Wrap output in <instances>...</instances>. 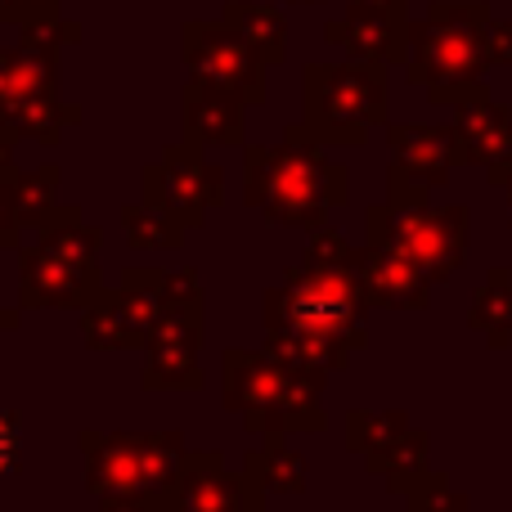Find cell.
Segmentation results:
<instances>
[{
	"label": "cell",
	"mask_w": 512,
	"mask_h": 512,
	"mask_svg": "<svg viewBox=\"0 0 512 512\" xmlns=\"http://www.w3.org/2000/svg\"><path fill=\"white\" fill-rule=\"evenodd\" d=\"M162 274L158 265H131V270L117 274V301H122V315H126V328H131L135 346H149L153 328L162 319Z\"/></svg>",
	"instance_id": "obj_20"
},
{
	"label": "cell",
	"mask_w": 512,
	"mask_h": 512,
	"mask_svg": "<svg viewBox=\"0 0 512 512\" xmlns=\"http://www.w3.org/2000/svg\"><path fill=\"white\" fill-rule=\"evenodd\" d=\"M167 306H207L203 279H198L194 265L162 274V310H167Z\"/></svg>",
	"instance_id": "obj_34"
},
{
	"label": "cell",
	"mask_w": 512,
	"mask_h": 512,
	"mask_svg": "<svg viewBox=\"0 0 512 512\" xmlns=\"http://www.w3.org/2000/svg\"><path fill=\"white\" fill-rule=\"evenodd\" d=\"M292 5H319V0H292Z\"/></svg>",
	"instance_id": "obj_43"
},
{
	"label": "cell",
	"mask_w": 512,
	"mask_h": 512,
	"mask_svg": "<svg viewBox=\"0 0 512 512\" xmlns=\"http://www.w3.org/2000/svg\"><path fill=\"white\" fill-rule=\"evenodd\" d=\"M328 369L297 364L283 355L230 346L221 355V405L243 418V432H324Z\"/></svg>",
	"instance_id": "obj_2"
},
{
	"label": "cell",
	"mask_w": 512,
	"mask_h": 512,
	"mask_svg": "<svg viewBox=\"0 0 512 512\" xmlns=\"http://www.w3.org/2000/svg\"><path fill=\"white\" fill-rule=\"evenodd\" d=\"M221 18L248 36L256 50L265 54L270 68H279V63L288 59V18L279 14V5H261V0H225Z\"/></svg>",
	"instance_id": "obj_25"
},
{
	"label": "cell",
	"mask_w": 512,
	"mask_h": 512,
	"mask_svg": "<svg viewBox=\"0 0 512 512\" xmlns=\"http://www.w3.org/2000/svg\"><path fill=\"white\" fill-rule=\"evenodd\" d=\"M36 243L59 256H77V261H99L104 252V230L86 225L81 203H59L41 225H36Z\"/></svg>",
	"instance_id": "obj_24"
},
{
	"label": "cell",
	"mask_w": 512,
	"mask_h": 512,
	"mask_svg": "<svg viewBox=\"0 0 512 512\" xmlns=\"http://www.w3.org/2000/svg\"><path fill=\"white\" fill-rule=\"evenodd\" d=\"M45 14H59V0H0V23L23 27Z\"/></svg>",
	"instance_id": "obj_35"
},
{
	"label": "cell",
	"mask_w": 512,
	"mask_h": 512,
	"mask_svg": "<svg viewBox=\"0 0 512 512\" xmlns=\"http://www.w3.org/2000/svg\"><path fill=\"white\" fill-rule=\"evenodd\" d=\"M364 468L373 472V477L387 481L391 495H405L409 486H414L423 472H432V436L423 432V427H409L405 436H400L396 445H391L387 454H378V459H369Z\"/></svg>",
	"instance_id": "obj_26"
},
{
	"label": "cell",
	"mask_w": 512,
	"mask_h": 512,
	"mask_svg": "<svg viewBox=\"0 0 512 512\" xmlns=\"http://www.w3.org/2000/svg\"><path fill=\"white\" fill-rule=\"evenodd\" d=\"M409 9H369L351 5L346 18L324 27V41L337 45L346 59L364 63H409Z\"/></svg>",
	"instance_id": "obj_15"
},
{
	"label": "cell",
	"mask_w": 512,
	"mask_h": 512,
	"mask_svg": "<svg viewBox=\"0 0 512 512\" xmlns=\"http://www.w3.org/2000/svg\"><path fill=\"white\" fill-rule=\"evenodd\" d=\"M364 243L400 252L414 261L432 283H450L468 261L472 239V212L463 203H405V198H387L364 212Z\"/></svg>",
	"instance_id": "obj_6"
},
{
	"label": "cell",
	"mask_w": 512,
	"mask_h": 512,
	"mask_svg": "<svg viewBox=\"0 0 512 512\" xmlns=\"http://www.w3.org/2000/svg\"><path fill=\"white\" fill-rule=\"evenodd\" d=\"M117 225H122L131 252H180L189 234L180 216H171L167 207L149 203V198H131V203L117 207Z\"/></svg>",
	"instance_id": "obj_19"
},
{
	"label": "cell",
	"mask_w": 512,
	"mask_h": 512,
	"mask_svg": "<svg viewBox=\"0 0 512 512\" xmlns=\"http://www.w3.org/2000/svg\"><path fill=\"white\" fill-rule=\"evenodd\" d=\"M59 180H63V171L54 167V162H45V167H36V171H18L14 176V185H9L5 194H9V203H14V216L23 230H36V225L59 207Z\"/></svg>",
	"instance_id": "obj_29"
},
{
	"label": "cell",
	"mask_w": 512,
	"mask_h": 512,
	"mask_svg": "<svg viewBox=\"0 0 512 512\" xmlns=\"http://www.w3.org/2000/svg\"><path fill=\"white\" fill-rule=\"evenodd\" d=\"M90 512H149V508H144V499L135 495V499H95Z\"/></svg>",
	"instance_id": "obj_38"
},
{
	"label": "cell",
	"mask_w": 512,
	"mask_h": 512,
	"mask_svg": "<svg viewBox=\"0 0 512 512\" xmlns=\"http://www.w3.org/2000/svg\"><path fill=\"white\" fill-rule=\"evenodd\" d=\"M270 490L248 468L230 472L221 450H189L167 490L171 512H265Z\"/></svg>",
	"instance_id": "obj_10"
},
{
	"label": "cell",
	"mask_w": 512,
	"mask_h": 512,
	"mask_svg": "<svg viewBox=\"0 0 512 512\" xmlns=\"http://www.w3.org/2000/svg\"><path fill=\"white\" fill-rule=\"evenodd\" d=\"M203 306H167L144 346L140 391H203Z\"/></svg>",
	"instance_id": "obj_11"
},
{
	"label": "cell",
	"mask_w": 512,
	"mask_h": 512,
	"mask_svg": "<svg viewBox=\"0 0 512 512\" xmlns=\"http://www.w3.org/2000/svg\"><path fill=\"white\" fill-rule=\"evenodd\" d=\"M351 5H369V9H409V0H351Z\"/></svg>",
	"instance_id": "obj_41"
},
{
	"label": "cell",
	"mask_w": 512,
	"mask_h": 512,
	"mask_svg": "<svg viewBox=\"0 0 512 512\" xmlns=\"http://www.w3.org/2000/svg\"><path fill=\"white\" fill-rule=\"evenodd\" d=\"M41 90H59V54L32 50L23 41L14 50L0 45V104L23 95H41Z\"/></svg>",
	"instance_id": "obj_22"
},
{
	"label": "cell",
	"mask_w": 512,
	"mask_h": 512,
	"mask_svg": "<svg viewBox=\"0 0 512 512\" xmlns=\"http://www.w3.org/2000/svg\"><path fill=\"white\" fill-rule=\"evenodd\" d=\"M454 158L459 167H481L490 189L512 185V108L495 104L490 90L454 104Z\"/></svg>",
	"instance_id": "obj_13"
},
{
	"label": "cell",
	"mask_w": 512,
	"mask_h": 512,
	"mask_svg": "<svg viewBox=\"0 0 512 512\" xmlns=\"http://www.w3.org/2000/svg\"><path fill=\"white\" fill-rule=\"evenodd\" d=\"M486 45H490V59L504 63V68H512V18H490Z\"/></svg>",
	"instance_id": "obj_36"
},
{
	"label": "cell",
	"mask_w": 512,
	"mask_h": 512,
	"mask_svg": "<svg viewBox=\"0 0 512 512\" xmlns=\"http://www.w3.org/2000/svg\"><path fill=\"white\" fill-rule=\"evenodd\" d=\"M14 176H18V167H14V144L0 140V189L14 185Z\"/></svg>",
	"instance_id": "obj_39"
},
{
	"label": "cell",
	"mask_w": 512,
	"mask_h": 512,
	"mask_svg": "<svg viewBox=\"0 0 512 512\" xmlns=\"http://www.w3.org/2000/svg\"><path fill=\"white\" fill-rule=\"evenodd\" d=\"M104 288L99 261L59 256L41 243L18 248V306L23 310H86Z\"/></svg>",
	"instance_id": "obj_12"
},
{
	"label": "cell",
	"mask_w": 512,
	"mask_h": 512,
	"mask_svg": "<svg viewBox=\"0 0 512 512\" xmlns=\"http://www.w3.org/2000/svg\"><path fill=\"white\" fill-rule=\"evenodd\" d=\"M369 297L351 261L301 256L279 283L261 292L265 351L297 364L342 373L355 351L369 346Z\"/></svg>",
	"instance_id": "obj_1"
},
{
	"label": "cell",
	"mask_w": 512,
	"mask_h": 512,
	"mask_svg": "<svg viewBox=\"0 0 512 512\" xmlns=\"http://www.w3.org/2000/svg\"><path fill=\"white\" fill-rule=\"evenodd\" d=\"M391 117L387 63H306L301 68V122L328 149H360L373 126Z\"/></svg>",
	"instance_id": "obj_4"
},
{
	"label": "cell",
	"mask_w": 512,
	"mask_h": 512,
	"mask_svg": "<svg viewBox=\"0 0 512 512\" xmlns=\"http://www.w3.org/2000/svg\"><path fill=\"white\" fill-rule=\"evenodd\" d=\"M351 265L364 283V297L378 310H427L432 306L436 283L418 270L414 261H405L400 252L378 248V243H360L351 252Z\"/></svg>",
	"instance_id": "obj_17"
},
{
	"label": "cell",
	"mask_w": 512,
	"mask_h": 512,
	"mask_svg": "<svg viewBox=\"0 0 512 512\" xmlns=\"http://www.w3.org/2000/svg\"><path fill=\"white\" fill-rule=\"evenodd\" d=\"M18 41L32 45V50L59 54L63 45L81 41V23H72V18H63V14H45V18H32V23L18 27Z\"/></svg>",
	"instance_id": "obj_31"
},
{
	"label": "cell",
	"mask_w": 512,
	"mask_h": 512,
	"mask_svg": "<svg viewBox=\"0 0 512 512\" xmlns=\"http://www.w3.org/2000/svg\"><path fill=\"white\" fill-rule=\"evenodd\" d=\"M387 198H405V203H427L436 189L450 185L454 167V131L432 122H387Z\"/></svg>",
	"instance_id": "obj_9"
},
{
	"label": "cell",
	"mask_w": 512,
	"mask_h": 512,
	"mask_svg": "<svg viewBox=\"0 0 512 512\" xmlns=\"http://www.w3.org/2000/svg\"><path fill=\"white\" fill-rule=\"evenodd\" d=\"M405 508L409 512H468L472 499L463 495V490L454 486L445 472L432 468V472H423V477L405 490Z\"/></svg>",
	"instance_id": "obj_30"
},
{
	"label": "cell",
	"mask_w": 512,
	"mask_h": 512,
	"mask_svg": "<svg viewBox=\"0 0 512 512\" xmlns=\"http://www.w3.org/2000/svg\"><path fill=\"white\" fill-rule=\"evenodd\" d=\"M23 468V418L14 405L0 400V486Z\"/></svg>",
	"instance_id": "obj_33"
},
{
	"label": "cell",
	"mask_w": 512,
	"mask_h": 512,
	"mask_svg": "<svg viewBox=\"0 0 512 512\" xmlns=\"http://www.w3.org/2000/svg\"><path fill=\"white\" fill-rule=\"evenodd\" d=\"M140 198L167 207L194 234L207 225V212L225 207V198H230L225 194V167L221 162H207V149H198L189 140L167 144L162 158L140 171Z\"/></svg>",
	"instance_id": "obj_7"
},
{
	"label": "cell",
	"mask_w": 512,
	"mask_h": 512,
	"mask_svg": "<svg viewBox=\"0 0 512 512\" xmlns=\"http://www.w3.org/2000/svg\"><path fill=\"white\" fill-rule=\"evenodd\" d=\"M180 126L198 149H243L248 144V104L207 81H185L180 90Z\"/></svg>",
	"instance_id": "obj_16"
},
{
	"label": "cell",
	"mask_w": 512,
	"mask_h": 512,
	"mask_svg": "<svg viewBox=\"0 0 512 512\" xmlns=\"http://www.w3.org/2000/svg\"><path fill=\"white\" fill-rule=\"evenodd\" d=\"M468 328L486 337L490 351H508L512 346V270L495 265L477 292H472Z\"/></svg>",
	"instance_id": "obj_21"
},
{
	"label": "cell",
	"mask_w": 512,
	"mask_h": 512,
	"mask_svg": "<svg viewBox=\"0 0 512 512\" xmlns=\"http://www.w3.org/2000/svg\"><path fill=\"white\" fill-rule=\"evenodd\" d=\"M180 59H185L189 77L221 86L239 95L248 108L265 104V54L256 50L239 27L221 23H185L180 27Z\"/></svg>",
	"instance_id": "obj_8"
},
{
	"label": "cell",
	"mask_w": 512,
	"mask_h": 512,
	"mask_svg": "<svg viewBox=\"0 0 512 512\" xmlns=\"http://www.w3.org/2000/svg\"><path fill=\"white\" fill-rule=\"evenodd\" d=\"M504 194H508V216H512V185H508V189H504Z\"/></svg>",
	"instance_id": "obj_42"
},
{
	"label": "cell",
	"mask_w": 512,
	"mask_h": 512,
	"mask_svg": "<svg viewBox=\"0 0 512 512\" xmlns=\"http://www.w3.org/2000/svg\"><path fill=\"white\" fill-rule=\"evenodd\" d=\"M81 337H86L90 351H140L126 328L122 301H117V283H104V288L90 297V306L81 310Z\"/></svg>",
	"instance_id": "obj_28"
},
{
	"label": "cell",
	"mask_w": 512,
	"mask_h": 512,
	"mask_svg": "<svg viewBox=\"0 0 512 512\" xmlns=\"http://www.w3.org/2000/svg\"><path fill=\"white\" fill-rule=\"evenodd\" d=\"M243 468H248L270 495H301V490L310 486L306 459H301L297 450H288V432H265L261 450H252L248 459H243Z\"/></svg>",
	"instance_id": "obj_23"
},
{
	"label": "cell",
	"mask_w": 512,
	"mask_h": 512,
	"mask_svg": "<svg viewBox=\"0 0 512 512\" xmlns=\"http://www.w3.org/2000/svg\"><path fill=\"white\" fill-rule=\"evenodd\" d=\"M270 189V144H243V203L261 212Z\"/></svg>",
	"instance_id": "obj_32"
},
{
	"label": "cell",
	"mask_w": 512,
	"mask_h": 512,
	"mask_svg": "<svg viewBox=\"0 0 512 512\" xmlns=\"http://www.w3.org/2000/svg\"><path fill=\"white\" fill-rule=\"evenodd\" d=\"M81 108L63 104L59 90H41V95H23L0 104V140L18 144V140H36L45 149L63 140V126H77Z\"/></svg>",
	"instance_id": "obj_18"
},
{
	"label": "cell",
	"mask_w": 512,
	"mask_h": 512,
	"mask_svg": "<svg viewBox=\"0 0 512 512\" xmlns=\"http://www.w3.org/2000/svg\"><path fill=\"white\" fill-rule=\"evenodd\" d=\"M23 225H18V216H14V203H9V194L0 189V252H18L23 248Z\"/></svg>",
	"instance_id": "obj_37"
},
{
	"label": "cell",
	"mask_w": 512,
	"mask_h": 512,
	"mask_svg": "<svg viewBox=\"0 0 512 512\" xmlns=\"http://www.w3.org/2000/svg\"><path fill=\"white\" fill-rule=\"evenodd\" d=\"M18 324H23V310H9V306H0V337H5V333H14Z\"/></svg>",
	"instance_id": "obj_40"
},
{
	"label": "cell",
	"mask_w": 512,
	"mask_h": 512,
	"mask_svg": "<svg viewBox=\"0 0 512 512\" xmlns=\"http://www.w3.org/2000/svg\"><path fill=\"white\" fill-rule=\"evenodd\" d=\"M324 149L328 144H319L306 122H292L279 144H270V189L261 203L265 225L310 234L351 198V176L342 162H328Z\"/></svg>",
	"instance_id": "obj_5"
},
{
	"label": "cell",
	"mask_w": 512,
	"mask_h": 512,
	"mask_svg": "<svg viewBox=\"0 0 512 512\" xmlns=\"http://www.w3.org/2000/svg\"><path fill=\"white\" fill-rule=\"evenodd\" d=\"M77 450L86 459L90 499L149 495V477H144V459H140V432H95V427H81Z\"/></svg>",
	"instance_id": "obj_14"
},
{
	"label": "cell",
	"mask_w": 512,
	"mask_h": 512,
	"mask_svg": "<svg viewBox=\"0 0 512 512\" xmlns=\"http://www.w3.org/2000/svg\"><path fill=\"white\" fill-rule=\"evenodd\" d=\"M486 0H432L418 23H409L405 81L427 90L436 108H454L459 99L486 90V72L495 68L486 45L490 27Z\"/></svg>",
	"instance_id": "obj_3"
},
{
	"label": "cell",
	"mask_w": 512,
	"mask_h": 512,
	"mask_svg": "<svg viewBox=\"0 0 512 512\" xmlns=\"http://www.w3.org/2000/svg\"><path fill=\"white\" fill-rule=\"evenodd\" d=\"M409 427L414 423H409L405 409H351L346 414V450L369 463L378 454H387Z\"/></svg>",
	"instance_id": "obj_27"
}]
</instances>
